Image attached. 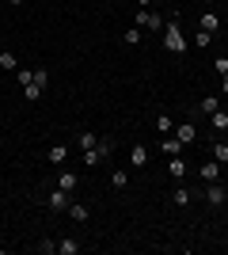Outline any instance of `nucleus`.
Here are the masks:
<instances>
[{"instance_id":"f257e3e1","label":"nucleus","mask_w":228,"mask_h":255,"mask_svg":"<svg viewBox=\"0 0 228 255\" xmlns=\"http://www.w3.org/2000/svg\"><path fill=\"white\" fill-rule=\"evenodd\" d=\"M160 38H163V50H167V53H175V57H186V50H190V38L183 34V23H179V15H175L171 23H163Z\"/></svg>"},{"instance_id":"f03ea898","label":"nucleus","mask_w":228,"mask_h":255,"mask_svg":"<svg viewBox=\"0 0 228 255\" xmlns=\"http://www.w3.org/2000/svg\"><path fill=\"white\" fill-rule=\"evenodd\" d=\"M110 152H114V141H110V137H99L95 149L80 152V156H84V168H99L103 160H110Z\"/></svg>"},{"instance_id":"7ed1b4c3","label":"nucleus","mask_w":228,"mask_h":255,"mask_svg":"<svg viewBox=\"0 0 228 255\" xmlns=\"http://www.w3.org/2000/svg\"><path fill=\"white\" fill-rule=\"evenodd\" d=\"M202 198H206L213 210H221V206H228V187L221 179L217 183H206V187H202Z\"/></svg>"},{"instance_id":"20e7f679","label":"nucleus","mask_w":228,"mask_h":255,"mask_svg":"<svg viewBox=\"0 0 228 255\" xmlns=\"http://www.w3.org/2000/svg\"><path fill=\"white\" fill-rule=\"evenodd\" d=\"M46 206H50L54 213H65L69 206H73V194L61 191V187H50V191H46Z\"/></svg>"},{"instance_id":"39448f33","label":"nucleus","mask_w":228,"mask_h":255,"mask_svg":"<svg viewBox=\"0 0 228 255\" xmlns=\"http://www.w3.org/2000/svg\"><path fill=\"white\" fill-rule=\"evenodd\" d=\"M133 23H137L141 31H163V23H167V19H163L160 11H149V8H141V11H137V19H133Z\"/></svg>"},{"instance_id":"423d86ee","label":"nucleus","mask_w":228,"mask_h":255,"mask_svg":"<svg viewBox=\"0 0 228 255\" xmlns=\"http://www.w3.org/2000/svg\"><path fill=\"white\" fill-rule=\"evenodd\" d=\"M198 191L194 187H183V183H175V191H171V206L175 210H186V206H194Z\"/></svg>"},{"instance_id":"0eeeda50","label":"nucleus","mask_w":228,"mask_h":255,"mask_svg":"<svg viewBox=\"0 0 228 255\" xmlns=\"http://www.w3.org/2000/svg\"><path fill=\"white\" fill-rule=\"evenodd\" d=\"M198 175H202V183H217L221 175H225V164H217L213 156L202 160V168H198Z\"/></svg>"},{"instance_id":"6e6552de","label":"nucleus","mask_w":228,"mask_h":255,"mask_svg":"<svg viewBox=\"0 0 228 255\" xmlns=\"http://www.w3.org/2000/svg\"><path fill=\"white\" fill-rule=\"evenodd\" d=\"M54 187H61V191L76 194V187H80V175H76L73 168H61V171H57V179H54Z\"/></svg>"},{"instance_id":"1a4fd4ad","label":"nucleus","mask_w":228,"mask_h":255,"mask_svg":"<svg viewBox=\"0 0 228 255\" xmlns=\"http://www.w3.org/2000/svg\"><path fill=\"white\" fill-rule=\"evenodd\" d=\"M175 137H179V141L186 145V149H190V145L198 141V126L190 122V118H186V122H175Z\"/></svg>"},{"instance_id":"9d476101","label":"nucleus","mask_w":228,"mask_h":255,"mask_svg":"<svg viewBox=\"0 0 228 255\" xmlns=\"http://www.w3.org/2000/svg\"><path fill=\"white\" fill-rule=\"evenodd\" d=\"M209 118V129L217 133V137H228V111L221 107V111H213V115H206Z\"/></svg>"},{"instance_id":"9b49d317","label":"nucleus","mask_w":228,"mask_h":255,"mask_svg":"<svg viewBox=\"0 0 228 255\" xmlns=\"http://www.w3.org/2000/svg\"><path fill=\"white\" fill-rule=\"evenodd\" d=\"M186 171H190V168H186L183 152H179V156H167V175H171L175 183H183V179H186Z\"/></svg>"},{"instance_id":"f8f14e48","label":"nucleus","mask_w":228,"mask_h":255,"mask_svg":"<svg viewBox=\"0 0 228 255\" xmlns=\"http://www.w3.org/2000/svg\"><path fill=\"white\" fill-rule=\"evenodd\" d=\"M209 156L228 168V137H213V141H209Z\"/></svg>"},{"instance_id":"ddd939ff","label":"nucleus","mask_w":228,"mask_h":255,"mask_svg":"<svg viewBox=\"0 0 228 255\" xmlns=\"http://www.w3.org/2000/svg\"><path fill=\"white\" fill-rule=\"evenodd\" d=\"M160 149L167 152V156H179V152H183L186 145H183V141H179V137H175V133H163V141H160Z\"/></svg>"},{"instance_id":"4468645a","label":"nucleus","mask_w":228,"mask_h":255,"mask_svg":"<svg viewBox=\"0 0 228 255\" xmlns=\"http://www.w3.org/2000/svg\"><path fill=\"white\" fill-rule=\"evenodd\" d=\"M46 160H50L54 168H65V160H69V145H54V149L46 152Z\"/></svg>"},{"instance_id":"2eb2a0df","label":"nucleus","mask_w":228,"mask_h":255,"mask_svg":"<svg viewBox=\"0 0 228 255\" xmlns=\"http://www.w3.org/2000/svg\"><path fill=\"white\" fill-rule=\"evenodd\" d=\"M80 240H73V236H61V240H57V255H80Z\"/></svg>"},{"instance_id":"dca6fc26","label":"nucleus","mask_w":228,"mask_h":255,"mask_svg":"<svg viewBox=\"0 0 228 255\" xmlns=\"http://www.w3.org/2000/svg\"><path fill=\"white\" fill-rule=\"evenodd\" d=\"M65 213H69V217H73L76 225H87V217H91V213H87V206H84V202H76V198H73V206H69Z\"/></svg>"},{"instance_id":"f3484780","label":"nucleus","mask_w":228,"mask_h":255,"mask_svg":"<svg viewBox=\"0 0 228 255\" xmlns=\"http://www.w3.org/2000/svg\"><path fill=\"white\" fill-rule=\"evenodd\" d=\"M141 38H145V31H141V27H137V23L122 31V46H141Z\"/></svg>"},{"instance_id":"a211bd4d","label":"nucleus","mask_w":228,"mask_h":255,"mask_svg":"<svg viewBox=\"0 0 228 255\" xmlns=\"http://www.w3.org/2000/svg\"><path fill=\"white\" fill-rule=\"evenodd\" d=\"M145 164H149V149H145V145H133L130 149V168H145Z\"/></svg>"},{"instance_id":"6ab92c4d","label":"nucleus","mask_w":228,"mask_h":255,"mask_svg":"<svg viewBox=\"0 0 228 255\" xmlns=\"http://www.w3.org/2000/svg\"><path fill=\"white\" fill-rule=\"evenodd\" d=\"M76 145H80V152L95 149V145H99V133H87V129H80V133H76Z\"/></svg>"},{"instance_id":"aec40b11","label":"nucleus","mask_w":228,"mask_h":255,"mask_svg":"<svg viewBox=\"0 0 228 255\" xmlns=\"http://www.w3.org/2000/svg\"><path fill=\"white\" fill-rule=\"evenodd\" d=\"M152 126H156V133H160V137H163V133H171V129H175V122H171V115H167V111H160Z\"/></svg>"},{"instance_id":"412c9836","label":"nucleus","mask_w":228,"mask_h":255,"mask_svg":"<svg viewBox=\"0 0 228 255\" xmlns=\"http://www.w3.org/2000/svg\"><path fill=\"white\" fill-rule=\"evenodd\" d=\"M0 69H4V73H15V69H19V57L11 50H0Z\"/></svg>"},{"instance_id":"4be33fe9","label":"nucleus","mask_w":228,"mask_h":255,"mask_svg":"<svg viewBox=\"0 0 228 255\" xmlns=\"http://www.w3.org/2000/svg\"><path fill=\"white\" fill-rule=\"evenodd\" d=\"M42 92H46V88L38 84V80H31V84L23 88V99H27V103H38V99H42Z\"/></svg>"},{"instance_id":"5701e85b","label":"nucleus","mask_w":228,"mask_h":255,"mask_svg":"<svg viewBox=\"0 0 228 255\" xmlns=\"http://www.w3.org/2000/svg\"><path fill=\"white\" fill-rule=\"evenodd\" d=\"M110 187H114V191H126V187H130V171L118 168L114 175H110Z\"/></svg>"},{"instance_id":"b1692460","label":"nucleus","mask_w":228,"mask_h":255,"mask_svg":"<svg viewBox=\"0 0 228 255\" xmlns=\"http://www.w3.org/2000/svg\"><path fill=\"white\" fill-rule=\"evenodd\" d=\"M213 111H221V99L217 96H206L202 103H198V115H213Z\"/></svg>"},{"instance_id":"393cba45","label":"nucleus","mask_w":228,"mask_h":255,"mask_svg":"<svg viewBox=\"0 0 228 255\" xmlns=\"http://www.w3.org/2000/svg\"><path fill=\"white\" fill-rule=\"evenodd\" d=\"M198 27H202V31H209V34H213V31H217V27H221L217 11H206V15H202V23H198Z\"/></svg>"},{"instance_id":"a878e982","label":"nucleus","mask_w":228,"mask_h":255,"mask_svg":"<svg viewBox=\"0 0 228 255\" xmlns=\"http://www.w3.org/2000/svg\"><path fill=\"white\" fill-rule=\"evenodd\" d=\"M15 80H19V88H27L34 80V69H27V65H19V69H15Z\"/></svg>"},{"instance_id":"bb28decb","label":"nucleus","mask_w":228,"mask_h":255,"mask_svg":"<svg viewBox=\"0 0 228 255\" xmlns=\"http://www.w3.org/2000/svg\"><path fill=\"white\" fill-rule=\"evenodd\" d=\"M194 46H198V50H206V46H213V34L198 27V31H194Z\"/></svg>"},{"instance_id":"cd10ccee","label":"nucleus","mask_w":228,"mask_h":255,"mask_svg":"<svg viewBox=\"0 0 228 255\" xmlns=\"http://www.w3.org/2000/svg\"><path fill=\"white\" fill-rule=\"evenodd\" d=\"M34 252H38V255H57V240H38Z\"/></svg>"},{"instance_id":"c85d7f7f","label":"nucleus","mask_w":228,"mask_h":255,"mask_svg":"<svg viewBox=\"0 0 228 255\" xmlns=\"http://www.w3.org/2000/svg\"><path fill=\"white\" fill-rule=\"evenodd\" d=\"M213 73H217V76H228V53H217V57H213Z\"/></svg>"},{"instance_id":"c756f323","label":"nucleus","mask_w":228,"mask_h":255,"mask_svg":"<svg viewBox=\"0 0 228 255\" xmlns=\"http://www.w3.org/2000/svg\"><path fill=\"white\" fill-rule=\"evenodd\" d=\"M34 80L46 88V84H50V69H34Z\"/></svg>"},{"instance_id":"7c9ffc66","label":"nucleus","mask_w":228,"mask_h":255,"mask_svg":"<svg viewBox=\"0 0 228 255\" xmlns=\"http://www.w3.org/2000/svg\"><path fill=\"white\" fill-rule=\"evenodd\" d=\"M221 92H225V96H228V76H221Z\"/></svg>"},{"instance_id":"2f4dec72","label":"nucleus","mask_w":228,"mask_h":255,"mask_svg":"<svg viewBox=\"0 0 228 255\" xmlns=\"http://www.w3.org/2000/svg\"><path fill=\"white\" fill-rule=\"evenodd\" d=\"M4 4H8V8H19V4H23V0H4Z\"/></svg>"},{"instance_id":"473e14b6","label":"nucleus","mask_w":228,"mask_h":255,"mask_svg":"<svg viewBox=\"0 0 228 255\" xmlns=\"http://www.w3.org/2000/svg\"><path fill=\"white\" fill-rule=\"evenodd\" d=\"M137 4H141V8H149V4H152V0H137Z\"/></svg>"}]
</instances>
